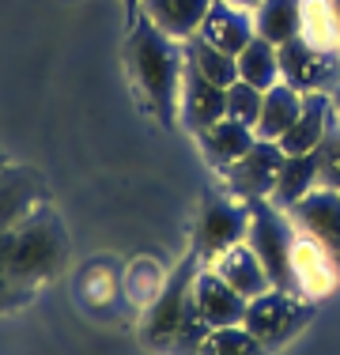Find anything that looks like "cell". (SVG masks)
Masks as SVG:
<instances>
[{
  "instance_id": "obj_2",
  "label": "cell",
  "mask_w": 340,
  "mask_h": 355,
  "mask_svg": "<svg viewBox=\"0 0 340 355\" xmlns=\"http://www.w3.org/2000/svg\"><path fill=\"white\" fill-rule=\"evenodd\" d=\"M204 261L197 253L182 257V265L167 276V284L159 287L155 302H151L148 318H144V340L151 348L167 352H201L208 340V321L197 310V272Z\"/></svg>"
},
{
  "instance_id": "obj_4",
  "label": "cell",
  "mask_w": 340,
  "mask_h": 355,
  "mask_svg": "<svg viewBox=\"0 0 340 355\" xmlns=\"http://www.w3.org/2000/svg\"><path fill=\"white\" fill-rule=\"evenodd\" d=\"M250 205V250L261 257L272 287H284L295 291V272H291V253H295V239H299V227L295 219L276 208L272 200H246Z\"/></svg>"
},
{
  "instance_id": "obj_8",
  "label": "cell",
  "mask_w": 340,
  "mask_h": 355,
  "mask_svg": "<svg viewBox=\"0 0 340 355\" xmlns=\"http://www.w3.org/2000/svg\"><path fill=\"white\" fill-rule=\"evenodd\" d=\"M284 159H287V151L280 148L276 140L257 137V144H253L238 163H231L223 171L227 189H231L238 200H269L272 189H276L280 171H284Z\"/></svg>"
},
{
  "instance_id": "obj_9",
  "label": "cell",
  "mask_w": 340,
  "mask_h": 355,
  "mask_svg": "<svg viewBox=\"0 0 340 355\" xmlns=\"http://www.w3.org/2000/svg\"><path fill=\"white\" fill-rule=\"evenodd\" d=\"M287 216L295 219V227H299L303 234H310L314 242H321L340 265V189L318 185V189L306 193Z\"/></svg>"
},
{
  "instance_id": "obj_26",
  "label": "cell",
  "mask_w": 340,
  "mask_h": 355,
  "mask_svg": "<svg viewBox=\"0 0 340 355\" xmlns=\"http://www.w3.org/2000/svg\"><path fill=\"white\" fill-rule=\"evenodd\" d=\"M261 103H265V91L253 87V83H246V80H235L231 87H227V117L250 125V129H257Z\"/></svg>"
},
{
  "instance_id": "obj_19",
  "label": "cell",
  "mask_w": 340,
  "mask_h": 355,
  "mask_svg": "<svg viewBox=\"0 0 340 355\" xmlns=\"http://www.w3.org/2000/svg\"><path fill=\"white\" fill-rule=\"evenodd\" d=\"M321 185V151H306V155H287L284 171L276 178V189H272V205L291 212L295 205L306 197L310 189Z\"/></svg>"
},
{
  "instance_id": "obj_14",
  "label": "cell",
  "mask_w": 340,
  "mask_h": 355,
  "mask_svg": "<svg viewBox=\"0 0 340 355\" xmlns=\"http://www.w3.org/2000/svg\"><path fill=\"white\" fill-rule=\"evenodd\" d=\"M337 125V114H333V98L329 95H306V103L295 117V125L284 132L276 144L287 151V155H306V151H318L325 144L329 129Z\"/></svg>"
},
{
  "instance_id": "obj_17",
  "label": "cell",
  "mask_w": 340,
  "mask_h": 355,
  "mask_svg": "<svg viewBox=\"0 0 340 355\" xmlns=\"http://www.w3.org/2000/svg\"><path fill=\"white\" fill-rule=\"evenodd\" d=\"M42 200H46V189L31 171L0 166V231L27 219L34 208H42Z\"/></svg>"
},
{
  "instance_id": "obj_5",
  "label": "cell",
  "mask_w": 340,
  "mask_h": 355,
  "mask_svg": "<svg viewBox=\"0 0 340 355\" xmlns=\"http://www.w3.org/2000/svg\"><path fill=\"white\" fill-rule=\"evenodd\" d=\"M310 318H314L310 299H303V295H295V291H284V287H269L265 295L250 299L242 325L272 352V348H280L284 340H291Z\"/></svg>"
},
{
  "instance_id": "obj_11",
  "label": "cell",
  "mask_w": 340,
  "mask_h": 355,
  "mask_svg": "<svg viewBox=\"0 0 340 355\" xmlns=\"http://www.w3.org/2000/svg\"><path fill=\"white\" fill-rule=\"evenodd\" d=\"M219 117H227V87L204 80L197 69H189V64H185L182 103H178V121H182L185 129L193 132V137H201V132L212 129Z\"/></svg>"
},
{
  "instance_id": "obj_32",
  "label": "cell",
  "mask_w": 340,
  "mask_h": 355,
  "mask_svg": "<svg viewBox=\"0 0 340 355\" xmlns=\"http://www.w3.org/2000/svg\"><path fill=\"white\" fill-rule=\"evenodd\" d=\"M0 166H4V159H0Z\"/></svg>"
},
{
  "instance_id": "obj_27",
  "label": "cell",
  "mask_w": 340,
  "mask_h": 355,
  "mask_svg": "<svg viewBox=\"0 0 340 355\" xmlns=\"http://www.w3.org/2000/svg\"><path fill=\"white\" fill-rule=\"evenodd\" d=\"M318 151H321V185L340 189V121L329 129V137Z\"/></svg>"
},
{
  "instance_id": "obj_12",
  "label": "cell",
  "mask_w": 340,
  "mask_h": 355,
  "mask_svg": "<svg viewBox=\"0 0 340 355\" xmlns=\"http://www.w3.org/2000/svg\"><path fill=\"white\" fill-rule=\"evenodd\" d=\"M197 35L212 46L227 49V53H242L253 38H257V23H253V12L250 8H238V4H227V0H212L208 15H204L201 31Z\"/></svg>"
},
{
  "instance_id": "obj_1",
  "label": "cell",
  "mask_w": 340,
  "mask_h": 355,
  "mask_svg": "<svg viewBox=\"0 0 340 355\" xmlns=\"http://www.w3.org/2000/svg\"><path fill=\"white\" fill-rule=\"evenodd\" d=\"M68 239L49 208H34L27 219L0 231V310L27 302L65 265Z\"/></svg>"
},
{
  "instance_id": "obj_15",
  "label": "cell",
  "mask_w": 340,
  "mask_h": 355,
  "mask_svg": "<svg viewBox=\"0 0 340 355\" xmlns=\"http://www.w3.org/2000/svg\"><path fill=\"white\" fill-rule=\"evenodd\" d=\"M212 0H140V15L174 42H189L201 31Z\"/></svg>"
},
{
  "instance_id": "obj_30",
  "label": "cell",
  "mask_w": 340,
  "mask_h": 355,
  "mask_svg": "<svg viewBox=\"0 0 340 355\" xmlns=\"http://www.w3.org/2000/svg\"><path fill=\"white\" fill-rule=\"evenodd\" d=\"M125 4H129V12H136V8H140V0H125Z\"/></svg>"
},
{
  "instance_id": "obj_18",
  "label": "cell",
  "mask_w": 340,
  "mask_h": 355,
  "mask_svg": "<svg viewBox=\"0 0 340 355\" xmlns=\"http://www.w3.org/2000/svg\"><path fill=\"white\" fill-rule=\"evenodd\" d=\"M197 140H201L204 159H208V163L216 166L219 174H223L227 166L238 163V159H242L246 151L257 144V132H253L250 125L235 121V117H219V121L212 125V129H204Z\"/></svg>"
},
{
  "instance_id": "obj_28",
  "label": "cell",
  "mask_w": 340,
  "mask_h": 355,
  "mask_svg": "<svg viewBox=\"0 0 340 355\" xmlns=\"http://www.w3.org/2000/svg\"><path fill=\"white\" fill-rule=\"evenodd\" d=\"M227 4H238V8H250V12H257L261 0H227Z\"/></svg>"
},
{
  "instance_id": "obj_29",
  "label": "cell",
  "mask_w": 340,
  "mask_h": 355,
  "mask_svg": "<svg viewBox=\"0 0 340 355\" xmlns=\"http://www.w3.org/2000/svg\"><path fill=\"white\" fill-rule=\"evenodd\" d=\"M329 98H333V114H337V121H340V83H337V91Z\"/></svg>"
},
{
  "instance_id": "obj_22",
  "label": "cell",
  "mask_w": 340,
  "mask_h": 355,
  "mask_svg": "<svg viewBox=\"0 0 340 355\" xmlns=\"http://www.w3.org/2000/svg\"><path fill=\"white\" fill-rule=\"evenodd\" d=\"M182 46H185V64L197 69L204 80L219 83V87H231V83L238 80V57L235 53H227V49L204 42L201 35H193L189 42H182Z\"/></svg>"
},
{
  "instance_id": "obj_21",
  "label": "cell",
  "mask_w": 340,
  "mask_h": 355,
  "mask_svg": "<svg viewBox=\"0 0 340 355\" xmlns=\"http://www.w3.org/2000/svg\"><path fill=\"white\" fill-rule=\"evenodd\" d=\"M253 23H257V35L265 42L284 46L303 27V0H261L257 12H253Z\"/></svg>"
},
{
  "instance_id": "obj_16",
  "label": "cell",
  "mask_w": 340,
  "mask_h": 355,
  "mask_svg": "<svg viewBox=\"0 0 340 355\" xmlns=\"http://www.w3.org/2000/svg\"><path fill=\"white\" fill-rule=\"evenodd\" d=\"M208 268H216V272L223 276L238 295H246V299H257V295H265L272 287L265 265H261V257L250 250V242H238V246L216 253V257L208 261Z\"/></svg>"
},
{
  "instance_id": "obj_7",
  "label": "cell",
  "mask_w": 340,
  "mask_h": 355,
  "mask_svg": "<svg viewBox=\"0 0 340 355\" xmlns=\"http://www.w3.org/2000/svg\"><path fill=\"white\" fill-rule=\"evenodd\" d=\"M280 80L303 95H333L340 83V53L318 49L314 42L295 35L280 46Z\"/></svg>"
},
{
  "instance_id": "obj_25",
  "label": "cell",
  "mask_w": 340,
  "mask_h": 355,
  "mask_svg": "<svg viewBox=\"0 0 340 355\" xmlns=\"http://www.w3.org/2000/svg\"><path fill=\"white\" fill-rule=\"evenodd\" d=\"M201 355H269V348L246 325H223L208 333Z\"/></svg>"
},
{
  "instance_id": "obj_3",
  "label": "cell",
  "mask_w": 340,
  "mask_h": 355,
  "mask_svg": "<svg viewBox=\"0 0 340 355\" xmlns=\"http://www.w3.org/2000/svg\"><path fill=\"white\" fill-rule=\"evenodd\" d=\"M129 69L133 80L140 83L144 98L151 103L155 117L170 125L178 117L182 103V80H185V46L151 27L144 15H136L129 35Z\"/></svg>"
},
{
  "instance_id": "obj_6",
  "label": "cell",
  "mask_w": 340,
  "mask_h": 355,
  "mask_svg": "<svg viewBox=\"0 0 340 355\" xmlns=\"http://www.w3.org/2000/svg\"><path fill=\"white\" fill-rule=\"evenodd\" d=\"M246 234H250V205L238 200L235 193H227V197L208 193L197 216V231H193V253L208 265L216 253L246 242Z\"/></svg>"
},
{
  "instance_id": "obj_31",
  "label": "cell",
  "mask_w": 340,
  "mask_h": 355,
  "mask_svg": "<svg viewBox=\"0 0 340 355\" xmlns=\"http://www.w3.org/2000/svg\"><path fill=\"white\" fill-rule=\"evenodd\" d=\"M333 12H337V19H340V0H333Z\"/></svg>"
},
{
  "instance_id": "obj_10",
  "label": "cell",
  "mask_w": 340,
  "mask_h": 355,
  "mask_svg": "<svg viewBox=\"0 0 340 355\" xmlns=\"http://www.w3.org/2000/svg\"><path fill=\"white\" fill-rule=\"evenodd\" d=\"M291 272H295V295H303V299H325L340 280L337 257L303 231H299V239H295Z\"/></svg>"
},
{
  "instance_id": "obj_13",
  "label": "cell",
  "mask_w": 340,
  "mask_h": 355,
  "mask_svg": "<svg viewBox=\"0 0 340 355\" xmlns=\"http://www.w3.org/2000/svg\"><path fill=\"white\" fill-rule=\"evenodd\" d=\"M250 299L238 295L216 268H201L197 272V310L208 321V329H223V325H242Z\"/></svg>"
},
{
  "instance_id": "obj_23",
  "label": "cell",
  "mask_w": 340,
  "mask_h": 355,
  "mask_svg": "<svg viewBox=\"0 0 340 355\" xmlns=\"http://www.w3.org/2000/svg\"><path fill=\"white\" fill-rule=\"evenodd\" d=\"M238 80L253 83L261 91L276 87L280 83V46H272V42H265L257 35L238 53Z\"/></svg>"
},
{
  "instance_id": "obj_24",
  "label": "cell",
  "mask_w": 340,
  "mask_h": 355,
  "mask_svg": "<svg viewBox=\"0 0 340 355\" xmlns=\"http://www.w3.org/2000/svg\"><path fill=\"white\" fill-rule=\"evenodd\" d=\"M299 35L314 42L318 49L340 53V19L333 12V0H303V27Z\"/></svg>"
},
{
  "instance_id": "obj_20",
  "label": "cell",
  "mask_w": 340,
  "mask_h": 355,
  "mask_svg": "<svg viewBox=\"0 0 340 355\" xmlns=\"http://www.w3.org/2000/svg\"><path fill=\"white\" fill-rule=\"evenodd\" d=\"M303 103H306L303 91H295L291 83L280 80L276 87L265 91V103H261V117H257V129H253V132H257L261 140H280L295 125Z\"/></svg>"
}]
</instances>
